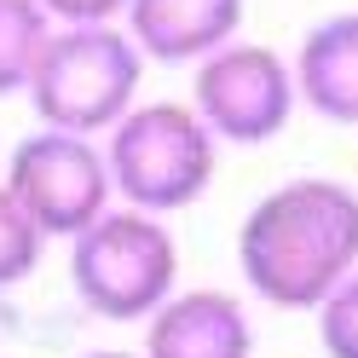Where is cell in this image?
<instances>
[{
  "mask_svg": "<svg viewBox=\"0 0 358 358\" xmlns=\"http://www.w3.org/2000/svg\"><path fill=\"white\" fill-rule=\"evenodd\" d=\"M358 272V191L301 173L266 191L237 226V278L278 312H318Z\"/></svg>",
  "mask_w": 358,
  "mask_h": 358,
  "instance_id": "6da1fadb",
  "label": "cell"
},
{
  "mask_svg": "<svg viewBox=\"0 0 358 358\" xmlns=\"http://www.w3.org/2000/svg\"><path fill=\"white\" fill-rule=\"evenodd\" d=\"M70 289L104 324H145L179 295V243L168 214L116 203L70 237Z\"/></svg>",
  "mask_w": 358,
  "mask_h": 358,
  "instance_id": "7a4b0ae2",
  "label": "cell"
},
{
  "mask_svg": "<svg viewBox=\"0 0 358 358\" xmlns=\"http://www.w3.org/2000/svg\"><path fill=\"white\" fill-rule=\"evenodd\" d=\"M220 133L203 122V110L191 99L168 104H133L127 116L104 133L110 179H116V203L150 208V214H179L191 203H203V191L220 173Z\"/></svg>",
  "mask_w": 358,
  "mask_h": 358,
  "instance_id": "3957f363",
  "label": "cell"
},
{
  "mask_svg": "<svg viewBox=\"0 0 358 358\" xmlns=\"http://www.w3.org/2000/svg\"><path fill=\"white\" fill-rule=\"evenodd\" d=\"M145 52L127 24H58L47 58L29 81V104L47 127L104 139L133 104L145 81Z\"/></svg>",
  "mask_w": 358,
  "mask_h": 358,
  "instance_id": "277c9868",
  "label": "cell"
},
{
  "mask_svg": "<svg viewBox=\"0 0 358 358\" xmlns=\"http://www.w3.org/2000/svg\"><path fill=\"white\" fill-rule=\"evenodd\" d=\"M6 185L47 226V237H64V243L81 237L99 214L116 208V179H110L104 139L70 133V127H47V122L12 145Z\"/></svg>",
  "mask_w": 358,
  "mask_h": 358,
  "instance_id": "5b68a950",
  "label": "cell"
},
{
  "mask_svg": "<svg viewBox=\"0 0 358 358\" xmlns=\"http://www.w3.org/2000/svg\"><path fill=\"white\" fill-rule=\"evenodd\" d=\"M191 104L220 133V145H272L301 110L295 58L266 41H231L191 64Z\"/></svg>",
  "mask_w": 358,
  "mask_h": 358,
  "instance_id": "8992f818",
  "label": "cell"
},
{
  "mask_svg": "<svg viewBox=\"0 0 358 358\" xmlns=\"http://www.w3.org/2000/svg\"><path fill=\"white\" fill-rule=\"evenodd\" d=\"M145 358H255V324L231 289H179L145 318Z\"/></svg>",
  "mask_w": 358,
  "mask_h": 358,
  "instance_id": "52a82bcc",
  "label": "cell"
},
{
  "mask_svg": "<svg viewBox=\"0 0 358 358\" xmlns=\"http://www.w3.org/2000/svg\"><path fill=\"white\" fill-rule=\"evenodd\" d=\"M249 0H127V35L150 64H203L208 52L243 41Z\"/></svg>",
  "mask_w": 358,
  "mask_h": 358,
  "instance_id": "ba28073f",
  "label": "cell"
},
{
  "mask_svg": "<svg viewBox=\"0 0 358 358\" xmlns=\"http://www.w3.org/2000/svg\"><path fill=\"white\" fill-rule=\"evenodd\" d=\"M295 81H301V110L335 127H358V12H335L301 35Z\"/></svg>",
  "mask_w": 358,
  "mask_h": 358,
  "instance_id": "9c48e42d",
  "label": "cell"
},
{
  "mask_svg": "<svg viewBox=\"0 0 358 358\" xmlns=\"http://www.w3.org/2000/svg\"><path fill=\"white\" fill-rule=\"evenodd\" d=\"M58 35V17L41 0H0V99H29V81L41 70Z\"/></svg>",
  "mask_w": 358,
  "mask_h": 358,
  "instance_id": "30bf717a",
  "label": "cell"
},
{
  "mask_svg": "<svg viewBox=\"0 0 358 358\" xmlns=\"http://www.w3.org/2000/svg\"><path fill=\"white\" fill-rule=\"evenodd\" d=\"M47 226L17 203V191L0 179V295L17 283H29L41 272V255H47Z\"/></svg>",
  "mask_w": 358,
  "mask_h": 358,
  "instance_id": "8fae6325",
  "label": "cell"
},
{
  "mask_svg": "<svg viewBox=\"0 0 358 358\" xmlns=\"http://www.w3.org/2000/svg\"><path fill=\"white\" fill-rule=\"evenodd\" d=\"M318 347L324 358H358V272L329 289L318 306Z\"/></svg>",
  "mask_w": 358,
  "mask_h": 358,
  "instance_id": "7c38bea8",
  "label": "cell"
},
{
  "mask_svg": "<svg viewBox=\"0 0 358 358\" xmlns=\"http://www.w3.org/2000/svg\"><path fill=\"white\" fill-rule=\"evenodd\" d=\"M58 24H122L127 0H41Z\"/></svg>",
  "mask_w": 358,
  "mask_h": 358,
  "instance_id": "4fadbf2b",
  "label": "cell"
},
{
  "mask_svg": "<svg viewBox=\"0 0 358 358\" xmlns=\"http://www.w3.org/2000/svg\"><path fill=\"white\" fill-rule=\"evenodd\" d=\"M81 358H145V352H122V347H93V352H81Z\"/></svg>",
  "mask_w": 358,
  "mask_h": 358,
  "instance_id": "5bb4252c",
  "label": "cell"
}]
</instances>
